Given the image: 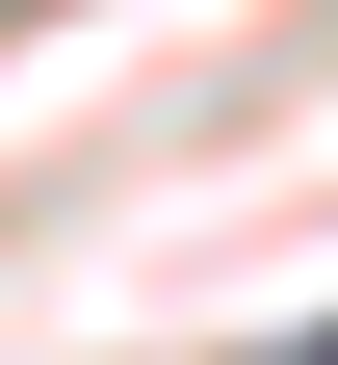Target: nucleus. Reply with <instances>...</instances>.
I'll return each instance as SVG.
<instances>
[{"label": "nucleus", "mask_w": 338, "mask_h": 365, "mask_svg": "<svg viewBox=\"0 0 338 365\" xmlns=\"http://www.w3.org/2000/svg\"><path fill=\"white\" fill-rule=\"evenodd\" d=\"M260 365H338V313H312V339H260Z\"/></svg>", "instance_id": "1"}]
</instances>
